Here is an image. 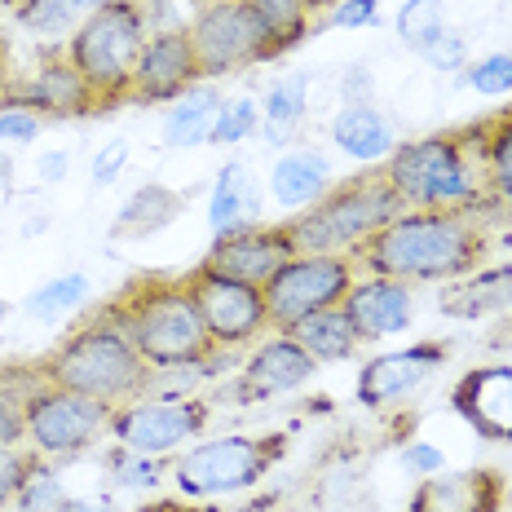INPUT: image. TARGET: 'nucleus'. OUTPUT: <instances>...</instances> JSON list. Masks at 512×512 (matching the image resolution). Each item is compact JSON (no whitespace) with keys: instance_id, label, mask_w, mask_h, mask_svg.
<instances>
[{"instance_id":"f257e3e1","label":"nucleus","mask_w":512,"mask_h":512,"mask_svg":"<svg viewBox=\"0 0 512 512\" xmlns=\"http://www.w3.org/2000/svg\"><path fill=\"white\" fill-rule=\"evenodd\" d=\"M490 256V234L473 212H429L407 208L384 230H376L367 243L349 252L358 274H380L407 287H442Z\"/></svg>"},{"instance_id":"f03ea898","label":"nucleus","mask_w":512,"mask_h":512,"mask_svg":"<svg viewBox=\"0 0 512 512\" xmlns=\"http://www.w3.org/2000/svg\"><path fill=\"white\" fill-rule=\"evenodd\" d=\"M384 173L398 186L407 208L473 212L482 226H504L508 221L504 208L490 199V186H486L477 120L398 142V151L384 159Z\"/></svg>"},{"instance_id":"7ed1b4c3","label":"nucleus","mask_w":512,"mask_h":512,"mask_svg":"<svg viewBox=\"0 0 512 512\" xmlns=\"http://www.w3.org/2000/svg\"><path fill=\"white\" fill-rule=\"evenodd\" d=\"M106 309L133 336L151 371L186 367V362H204L208 354H217L186 274H142L115 301H106Z\"/></svg>"},{"instance_id":"20e7f679","label":"nucleus","mask_w":512,"mask_h":512,"mask_svg":"<svg viewBox=\"0 0 512 512\" xmlns=\"http://www.w3.org/2000/svg\"><path fill=\"white\" fill-rule=\"evenodd\" d=\"M45 376L49 384L76 389L84 398H98L106 407H124V402L142 398L151 384V362L133 345V336L111 318V309L89 314L80 327H71L58 345L49 349Z\"/></svg>"},{"instance_id":"39448f33","label":"nucleus","mask_w":512,"mask_h":512,"mask_svg":"<svg viewBox=\"0 0 512 512\" xmlns=\"http://www.w3.org/2000/svg\"><path fill=\"white\" fill-rule=\"evenodd\" d=\"M402 212H407V204H402L398 186H393L380 164V168H362V173L345 181H332V190L318 204L287 217V230H292L301 252H345L349 256L358 243H367L371 234L384 230Z\"/></svg>"},{"instance_id":"423d86ee","label":"nucleus","mask_w":512,"mask_h":512,"mask_svg":"<svg viewBox=\"0 0 512 512\" xmlns=\"http://www.w3.org/2000/svg\"><path fill=\"white\" fill-rule=\"evenodd\" d=\"M287 451H292V433L265 429V433H221L199 437L168 464V482L186 499H230L243 490H256L274 473Z\"/></svg>"},{"instance_id":"0eeeda50","label":"nucleus","mask_w":512,"mask_h":512,"mask_svg":"<svg viewBox=\"0 0 512 512\" xmlns=\"http://www.w3.org/2000/svg\"><path fill=\"white\" fill-rule=\"evenodd\" d=\"M146 40H151V18H146V0H115V5L89 14L71 31L67 49L71 67L89 80L98 111L133 102V71L142 58Z\"/></svg>"},{"instance_id":"6e6552de","label":"nucleus","mask_w":512,"mask_h":512,"mask_svg":"<svg viewBox=\"0 0 512 512\" xmlns=\"http://www.w3.org/2000/svg\"><path fill=\"white\" fill-rule=\"evenodd\" d=\"M190 45L204 80H234L252 67L274 62V45L265 36L261 18L252 14L248 0H230V5H199L186 18Z\"/></svg>"},{"instance_id":"1a4fd4ad","label":"nucleus","mask_w":512,"mask_h":512,"mask_svg":"<svg viewBox=\"0 0 512 512\" xmlns=\"http://www.w3.org/2000/svg\"><path fill=\"white\" fill-rule=\"evenodd\" d=\"M358 279V265L345 252H301L274 274L265 292V314H270V332H292L296 323L336 309L345 292Z\"/></svg>"},{"instance_id":"9d476101","label":"nucleus","mask_w":512,"mask_h":512,"mask_svg":"<svg viewBox=\"0 0 512 512\" xmlns=\"http://www.w3.org/2000/svg\"><path fill=\"white\" fill-rule=\"evenodd\" d=\"M212 420V398H142L124 402L111 411V442L128 446V451L155 455V460H177L190 442L208 433Z\"/></svg>"},{"instance_id":"9b49d317","label":"nucleus","mask_w":512,"mask_h":512,"mask_svg":"<svg viewBox=\"0 0 512 512\" xmlns=\"http://www.w3.org/2000/svg\"><path fill=\"white\" fill-rule=\"evenodd\" d=\"M111 411L98 398H84L76 389L45 384L27 402V451L45 460H76L111 433Z\"/></svg>"},{"instance_id":"f8f14e48","label":"nucleus","mask_w":512,"mask_h":512,"mask_svg":"<svg viewBox=\"0 0 512 512\" xmlns=\"http://www.w3.org/2000/svg\"><path fill=\"white\" fill-rule=\"evenodd\" d=\"M186 283L199 305V318H204V327H208V340L217 349L243 354V349H252L256 340L270 332V314H265L261 287L226 279V274H212L204 265L186 270Z\"/></svg>"},{"instance_id":"ddd939ff","label":"nucleus","mask_w":512,"mask_h":512,"mask_svg":"<svg viewBox=\"0 0 512 512\" xmlns=\"http://www.w3.org/2000/svg\"><path fill=\"white\" fill-rule=\"evenodd\" d=\"M314 376H318V362L301 349V340L292 332H265L252 349H243L234 380H230V393L239 407H256V402L301 393Z\"/></svg>"},{"instance_id":"4468645a","label":"nucleus","mask_w":512,"mask_h":512,"mask_svg":"<svg viewBox=\"0 0 512 512\" xmlns=\"http://www.w3.org/2000/svg\"><path fill=\"white\" fill-rule=\"evenodd\" d=\"M451 358V340H411V345L384 349V354L367 358L354 380L358 407L367 411H389L402 407L415 389H424Z\"/></svg>"},{"instance_id":"2eb2a0df","label":"nucleus","mask_w":512,"mask_h":512,"mask_svg":"<svg viewBox=\"0 0 512 512\" xmlns=\"http://www.w3.org/2000/svg\"><path fill=\"white\" fill-rule=\"evenodd\" d=\"M292 256H301V248H296L287 221H261V226H248V230L217 234L199 265L212 274H226V279L265 287Z\"/></svg>"},{"instance_id":"dca6fc26","label":"nucleus","mask_w":512,"mask_h":512,"mask_svg":"<svg viewBox=\"0 0 512 512\" xmlns=\"http://www.w3.org/2000/svg\"><path fill=\"white\" fill-rule=\"evenodd\" d=\"M199 62H195V45H190L186 23L181 27H159L146 40L142 58L133 71V102L137 106H168L177 102L190 84H199Z\"/></svg>"},{"instance_id":"f3484780","label":"nucleus","mask_w":512,"mask_h":512,"mask_svg":"<svg viewBox=\"0 0 512 512\" xmlns=\"http://www.w3.org/2000/svg\"><path fill=\"white\" fill-rule=\"evenodd\" d=\"M451 411L486 442H512V362L468 367L446 393Z\"/></svg>"},{"instance_id":"a211bd4d","label":"nucleus","mask_w":512,"mask_h":512,"mask_svg":"<svg viewBox=\"0 0 512 512\" xmlns=\"http://www.w3.org/2000/svg\"><path fill=\"white\" fill-rule=\"evenodd\" d=\"M345 318L354 323V332L367 345L393 340L415 327V287L398 283V279H380V274H358L354 287L345 292Z\"/></svg>"},{"instance_id":"6ab92c4d","label":"nucleus","mask_w":512,"mask_h":512,"mask_svg":"<svg viewBox=\"0 0 512 512\" xmlns=\"http://www.w3.org/2000/svg\"><path fill=\"white\" fill-rule=\"evenodd\" d=\"M508 477L495 464L442 468L411 490L407 512H504Z\"/></svg>"},{"instance_id":"aec40b11","label":"nucleus","mask_w":512,"mask_h":512,"mask_svg":"<svg viewBox=\"0 0 512 512\" xmlns=\"http://www.w3.org/2000/svg\"><path fill=\"white\" fill-rule=\"evenodd\" d=\"M9 89H14L18 98H27L45 120H84V115H102L89 80L71 67V58L62 45H49L40 53V67L31 71V76H18Z\"/></svg>"},{"instance_id":"412c9836","label":"nucleus","mask_w":512,"mask_h":512,"mask_svg":"<svg viewBox=\"0 0 512 512\" xmlns=\"http://www.w3.org/2000/svg\"><path fill=\"white\" fill-rule=\"evenodd\" d=\"M265 181L256 177V168L248 159H226V164L217 168V177H212L208 186V230L212 239L217 234H234V230H248V226H261L265 221Z\"/></svg>"},{"instance_id":"4be33fe9","label":"nucleus","mask_w":512,"mask_h":512,"mask_svg":"<svg viewBox=\"0 0 512 512\" xmlns=\"http://www.w3.org/2000/svg\"><path fill=\"white\" fill-rule=\"evenodd\" d=\"M332 181L336 173H332L327 151H318V146H287V151L274 155L270 173H265V195H270L274 208L296 217L309 204H318L332 190Z\"/></svg>"},{"instance_id":"5701e85b","label":"nucleus","mask_w":512,"mask_h":512,"mask_svg":"<svg viewBox=\"0 0 512 512\" xmlns=\"http://www.w3.org/2000/svg\"><path fill=\"white\" fill-rule=\"evenodd\" d=\"M433 309L451 323H482V318H508L512 314V261L477 265L473 274L455 283H442Z\"/></svg>"},{"instance_id":"b1692460","label":"nucleus","mask_w":512,"mask_h":512,"mask_svg":"<svg viewBox=\"0 0 512 512\" xmlns=\"http://www.w3.org/2000/svg\"><path fill=\"white\" fill-rule=\"evenodd\" d=\"M327 137L345 159H354L362 168H380L384 159L398 151V124L389 120V111L376 102L367 106H336L332 124H327Z\"/></svg>"},{"instance_id":"393cba45","label":"nucleus","mask_w":512,"mask_h":512,"mask_svg":"<svg viewBox=\"0 0 512 512\" xmlns=\"http://www.w3.org/2000/svg\"><path fill=\"white\" fill-rule=\"evenodd\" d=\"M226 102V89L217 80H199L181 93L177 102L164 106L159 115V142L168 151H199V146L212 142V124H217V111Z\"/></svg>"},{"instance_id":"a878e982","label":"nucleus","mask_w":512,"mask_h":512,"mask_svg":"<svg viewBox=\"0 0 512 512\" xmlns=\"http://www.w3.org/2000/svg\"><path fill=\"white\" fill-rule=\"evenodd\" d=\"M186 212V195L164 181H142L128 190V199L111 217V239L115 243H142L151 234H164L173 221Z\"/></svg>"},{"instance_id":"bb28decb","label":"nucleus","mask_w":512,"mask_h":512,"mask_svg":"<svg viewBox=\"0 0 512 512\" xmlns=\"http://www.w3.org/2000/svg\"><path fill=\"white\" fill-rule=\"evenodd\" d=\"M309 115V76L305 71H287V76L270 80L261 93V137L270 151H287L296 133L305 128Z\"/></svg>"},{"instance_id":"cd10ccee","label":"nucleus","mask_w":512,"mask_h":512,"mask_svg":"<svg viewBox=\"0 0 512 512\" xmlns=\"http://www.w3.org/2000/svg\"><path fill=\"white\" fill-rule=\"evenodd\" d=\"M292 336L301 340V349L318 367H336V362H354L362 354V340L354 332V323L345 318V309H323V314L305 318L292 327Z\"/></svg>"},{"instance_id":"c85d7f7f","label":"nucleus","mask_w":512,"mask_h":512,"mask_svg":"<svg viewBox=\"0 0 512 512\" xmlns=\"http://www.w3.org/2000/svg\"><path fill=\"white\" fill-rule=\"evenodd\" d=\"M248 5H252V14L261 18L265 36H270L274 58L305 45L318 31V18H323V0H248Z\"/></svg>"},{"instance_id":"c756f323","label":"nucleus","mask_w":512,"mask_h":512,"mask_svg":"<svg viewBox=\"0 0 512 512\" xmlns=\"http://www.w3.org/2000/svg\"><path fill=\"white\" fill-rule=\"evenodd\" d=\"M477 137H482V164H486V186L490 199L504 208L512 221V102L504 111L477 120Z\"/></svg>"},{"instance_id":"7c9ffc66","label":"nucleus","mask_w":512,"mask_h":512,"mask_svg":"<svg viewBox=\"0 0 512 512\" xmlns=\"http://www.w3.org/2000/svg\"><path fill=\"white\" fill-rule=\"evenodd\" d=\"M89 292H93V279H89L84 270L53 274V279L36 283V287L27 292L23 314L36 318V323H62V318H71L84 301H89Z\"/></svg>"},{"instance_id":"2f4dec72","label":"nucleus","mask_w":512,"mask_h":512,"mask_svg":"<svg viewBox=\"0 0 512 512\" xmlns=\"http://www.w3.org/2000/svg\"><path fill=\"white\" fill-rule=\"evenodd\" d=\"M168 464L173 460H155V455L128 451V446H115L106 451V482H111V495H159V486L168 482Z\"/></svg>"},{"instance_id":"473e14b6","label":"nucleus","mask_w":512,"mask_h":512,"mask_svg":"<svg viewBox=\"0 0 512 512\" xmlns=\"http://www.w3.org/2000/svg\"><path fill=\"white\" fill-rule=\"evenodd\" d=\"M252 137H261V98H256V93H226L208 146L234 151V146H248Z\"/></svg>"},{"instance_id":"72a5a7b5","label":"nucleus","mask_w":512,"mask_h":512,"mask_svg":"<svg viewBox=\"0 0 512 512\" xmlns=\"http://www.w3.org/2000/svg\"><path fill=\"white\" fill-rule=\"evenodd\" d=\"M67 477H62L58 460H45V455H31L23 482H18V495H14V512H53L67 499Z\"/></svg>"},{"instance_id":"f704fd0d","label":"nucleus","mask_w":512,"mask_h":512,"mask_svg":"<svg viewBox=\"0 0 512 512\" xmlns=\"http://www.w3.org/2000/svg\"><path fill=\"white\" fill-rule=\"evenodd\" d=\"M446 27H451L446 23V0H402L398 18H393V31L411 53L429 49Z\"/></svg>"},{"instance_id":"c9c22d12","label":"nucleus","mask_w":512,"mask_h":512,"mask_svg":"<svg viewBox=\"0 0 512 512\" xmlns=\"http://www.w3.org/2000/svg\"><path fill=\"white\" fill-rule=\"evenodd\" d=\"M460 80L477 98H512V49H495V53L473 58L460 71Z\"/></svg>"},{"instance_id":"e433bc0d","label":"nucleus","mask_w":512,"mask_h":512,"mask_svg":"<svg viewBox=\"0 0 512 512\" xmlns=\"http://www.w3.org/2000/svg\"><path fill=\"white\" fill-rule=\"evenodd\" d=\"M45 115L36 111L27 98H18L14 89L0 98V146H36L45 133Z\"/></svg>"},{"instance_id":"4c0bfd02","label":"nucleus","mask_w":512,"mask_h":512,"mask_svg":"<svg viewBox=\"0 0 512 512\" xmlns=\"http://www.w3.org/2000/svg\"><path fill=\"white\" fill-rule=\"evenodd\" d=\"M380 23V0H332L318 18V31H362Z\"/></svg>"},{"instance_id":"58836bf2","label":"nucleus","mask_w":512,"mask_h":512,"mask_svg":"<svg viewBox=\"0 0 512 512\" xmlns=\"http://www.w3.org/2000/svg\"><path fill=\"white\" fill-rule=\"evenodd\" d=\"M415 58H424L433 71H446V76H460L468 62H473V58H468V36H464V31H455V27H446L442 36H437L429 49L415 53Z\"/></svg>"},{"instance_id":"ea45409f","label":"nucleus","mask_w":512,"mask_h":512,"mask_svg":"<svg viewBox=\"0 0 512 512\" xmlns=\"http://www.w3.org/2000/svg\"><path fill=\"white\" fill-rule=\"evenodd\" d=\"M128 155H133L128 137H111V142H102L98 151H93V159H89V181H93V190L115 186V181L124 177V168H128Z\"/></svg>"},{"instance_id":"a19ab883","label":"nucleus","mask_w":512,"mask_h":512,"mask_svg":"<svg viewBox=\"0 0 512 512\" xmlns=\"http://www.w3.org/2000/svg\"><path fill=\"white\" fill-rule=\"evenodd\" d=\"M336 98H340V106L376 102V71H371L367 62H349V67L340 71V80H336Z\"/></svg>"},{"instance_id":"79ce46f5","label":"nucleus","mask_w":512,"mask_h":512,"mask_svg":"<svg viewBox=\"0 0 512 512\" xmlns=\"http://www.w3.org/2000/svg\"><path fill=\"white\" fill-rule=\"evenodd\" d=\"M398 468L424 482V477H433V473H442L446 468V451L442 446H433V442H407L398 451Z\"/></svg>"},{"instance_id":"37998d69","label":"nucleus","mask_w":512,"mask_h":512,"mask_svg":"<svg viewBox=\"0 0 512 512\" xmlns=\"http://www.w3.org/2000/svg\"><path fill=\"white\" fill-rule=\"evenodd\" d=\"M27 446V407L0 384V451Z\"/></svg>"},{"instance_id":"c03bdc74","label":"nucleus","mask_w":512,"mask_h":512,"mask_svg":"<svg viewBox=\"0 0 512 512\" xmlns=\"http://www.w3.org/2000/svg\"><path fill=\"white\" fill-rule=\"evenodd\" d=\"M27 464H31L27 446H9V451H0V512L14 508V495H18V482H23Z\"/></svg>"},{"instance_id":"a18cd8bd","label":"nucleus","mask_w":512,"mask_h":512,"mask_svg":"<svg viewBox=\"0 0 512 512\" xmlns=\"http://www.w3.org/2000/svg\"><path fill=\"white\" fill-rule=\"evenodd\" d=\"M36 177H40V186H62V181L71 177V151H62V146L40 151L36 155Z\"/></svg>"},{"instance_id":"49530a36","label":"nucleus","mask_w":512,"mask_h":512,"mask_svg":"<svg viewBox=\"0 0 512 512\" xmlns=\"http://www.w3.org/2000/svg\"><path fill=\"white\" fill-rule=\"evenodd\" d=\"M133 512H221V508L204 504V499H186V495H146Z\"/></svg>"},{"instance_id":"de8ad7c7","label":"nucleus","mask_w":512,"mask_h":512,"mask_svg":"<svg viewBox=\"0 0 512 512\" xmlns=\"http://www.w3.org/2000/svg\"><path fill=\"white\" fill-rule=\"evenodd\" d=\"M53 512H115L111 490H93V495H67Z\"/></svg>"},{"instance_id":"09e8293b","label":"nucleus","mask_w":512,"mask_h":512,"mask_svg":"<svg viewBox=\"0 0 512 512\" xmlns=\"http://www.w3.org/2000/svg\"><path fill=\"white\" fill-rule=\"evenodd\" d=\"M486 345H490V349H512V314L499 318V332H490Z\"/></svg>"},{"instance_id":"8fccbe9b","label":"nucleus","mask_w":512,"mask_h":512,"mask_svg":"<svg viewBox=\"0 0 512 512\" xmlns=\"http://www.w3.org/2000/svg\"><path fill=\"white\" fill-rule=\"evenodd\" d=\"M9 181H14V159H9V151L0 146V190H5Z\"/></svg>"},{"instance_id":"3c124183","label":"nucleus","mask_w":512,"mask_h":512,"mask_svg":"<svg viewBox=\"0 0 512 512\" xmlns=\"http://www.w3.org/2000/svg\"><path fill=\"white\" fill-rule=\"evenodd\" d=\"M9 84H14V76H9V67H5V49H0V98L9 93Z\"/></svg>"},{"instance_id":"603ef678","label":"nucleus","mask_w":512,"mask_h":512,"mask_svg":"<svg viewBox=\"0 0 512 512\" xmlns=\"http://www.w3.org/2000/svg\"><path fill=\"white\" fill-rule=\"evenodd\" d=\"M9 314H14V305H9V301H5V296H0V327H5V323H9Z\"/></svg>"},{"instance_id":"864d4df0","label":"nucleus","mask_w":512,"mask_h":512,"mask_svg":"<svg viewBox=\"0 0 512 512\" xmlns=\"http://www.w3.org/2000/svg\"><path fill=\"white\" fill-rule=\"evenodd\" d=\"M18 5H23V0H0V9H9V14H14Z\"/></svg>"},{"instance_id":"5fc2aeb1","label":"nucleus","mask_w":512,"mask_h":512,"mask_svg":"<svg viewBox=\"0 0 512 512\" xmlns=\"http://www.w3.org/2000/svg\"><path fill=\"white\" fill-rule=\"evenodd\" d=\"M199 5H230V0H195V9H199Z\"/></svg>"},{"instance_id":"6e6d98bb","label":"nucleus","mask_w":512,"mask_h":512,"mask_svg":"<svg viewBox=\"0 0 512 512\" xmlns=\"http://www.w3.org/2000/svg\"><path fill=\"white\" fill-rule=\"evenodd\" d=\"M504 243H508V248H512V230H508V234H504Z\"/></svg>"},{"instance_id":"4d7b16f0","label":"nucleus","mask_w":512,"mask_h":512,"mask_svg":"<svg viewBox=\"0 0 512 512\" xmlns=\"http://www.w3.org/2000/svg\"><path fill=\"white\" fill-rule=\"evenodd\" d=\"M327 5H332V0H323V9H327Z\"/></svg>"}]
</instances>
